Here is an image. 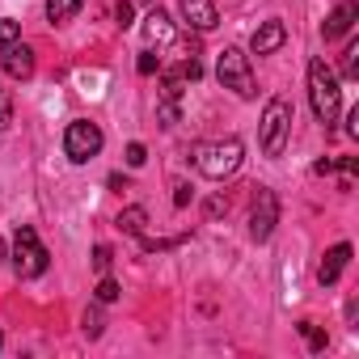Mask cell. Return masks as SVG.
I'll return each mask as SVG.
<instances>
[{"mask_svg":"<svg viewBox=\"0 0 359 359\" xmlns=\"http://www.w3.org/2000/svg\"><path fill=\"white\" fill-rule=\"evenodd\" d=\"M191 161H195V169L203 173V177H212V182H224V177H233L237 169H241V161H245V144L241 140H203V144H195L191 148Z\"/></svg>","mask_w":359,"mask_h":359,"instance_id":"6da1fadb","label":"cell"},{"mask_svg":"<svg viewBox=\"0 0 359 359\" xmlns=\"http://www.w3.org/2000/svg\"><path fill=\"white\" fill-rule=\"evenodd\" d=\"M309 102H313V114H317V123H334L338 118V106H342V85H338V76H334V68L317 55L313 64H309Z\"/></svg>","mask_w":359,"mask_h":359,"instance_id":"7a4b0ae2","label":"cell"},{"mask_svg":"<svg viewBox=\"0 0 359 359\" xmlns=\"http://www.w3.org/2000/svg\"><path fill=\"white\" fill-rule=\"evenodd\" d=\"M216 81L224 85V89H233L237 97H254L258 93V85H254V68H250V55L241 51V47H224L220 51V60H216Z\"/></svg>","mask_w":359,"mask_h":359,"instance_id":"3957f363","label":"cell"},{"mask_svg":"<svg viewBox=\"0 0 359 359\" xmlns=\"http://www.w3.org/2000/svg\"><path fill=\"white\" fill-rule=\"evenodd\" d=\"M47 262H51L47 245L39 241V233H34L30 224H22L18 237H13V266H18V275H22V279H39V275L47 271Z\"/></svg>","mask_w":359,"mask_h":359,"instance_id":"277c9868","label":"cell"},{"mask_svg":"<svg viewBox=\"0 0 359 359\" xmlns=\"http://www.w3.org/2000/svg\"><path fill=\"white\" fill-rule=\"evenodd\" d=\"M287 131H292V106L283 97H271L266 110H262V152L279 156L283 144H287Z\"/></svg>","mask_w":359,"mask_h":359,"instance_id":"5b68a950","label":"cell"},{"mask_svg":"<svg viewBox=\"0 0 359 359\" xmlns=\"http://www.w3.org/2000/svg\"><path fill=\"white\" fill-rule=\"evenodd\" d=\"M64 152H68V161H76V165L93 161V156L102 152V127L89 123V118L68 123V131H64Z\"/></svg>","mask_w":359,"mask_h":359,"instance_id":"8992f818","label":"cell"},{"mask_svg":"<svg viewBox=\"0 0 359 359\" xmlns=\"http://www.w3.org/2000/svg\"><path fill=\"white\" fill-rule=\"evenodd\" d=\"M275 224H279V199H275L271 187H258V195H254V216H250V237L262 245V241H271Z\"/></svg>","mask_w":359,"mask_h":359,"instance_id":"52a82bcc","label":"cell"},{"mask_svg":"<svg viewBox=\"0 0 359 359\" xmlns=\"http://www.w3.org/2000/svg\"><path fill=\"white\" fill-rule=\"evenodd\" d=\"M177 5H182L187 26H191V30H199V34H212V30L220 26V18H216V5H212V0H177Z\"/></svg>","mask_w":359,"mask_h":359,"instance_id":"ba28073f","label":"cell"},{"mask_svg":"<svg viewBox=\"0 0 359 359\" xmlns=\"http://www.w3.org/2000/svg\"><path fill=\"white\" fill-rule=\"evenodd\" d=\"M359 22V5H355V0H342V5L321 22V39L325 43H334V39H342V34H351V26Z\"/></svg>","mask_w":359,"mask_h":359,"instance_id":"9c48e42d","label":"cell"},{"mask_svg":"<svg viewBox=\"0 0 359 359\" xmlns=\"http://www.w3.org/2000/svg\"><path fill=\"white\" fill-rule=\"evenodd\" d=\"M283 43H287V30H283V22H279V18H271V22H262V26L254 30L250 51H254V55H271V51H279Z\"/></svg>","mask_w":359,"mask_h":359,"instance_id":"30bf717a","label":"cell"},{"mask_svg":"<svg viewBox=\"0 0 359 359\" xmlns=\"http://www.w3.org/2000/svg\"><path fill=\"white\" fill-rule=\"evenodd\" d=\"M346 262H351V245H346V241H338L334 250H325V258H321V266H317V283H321V287L338 283V279H342V271H346Z\"/></svg>","mask_w":359,"mask_h":359,"instance_id":"8fae6325","label":"cell"},{"mask_svg":"<svg viewBox=\"0 0 359 359\" xmlns=\"http://www.w3.org/2000/svg\"><path fill=\"white\" fill-rule=\"evenodd\" d=\"M0 68H5V72H9L13 81H30V76H34V51H30V47L22 43V39H18V43H13L9 51H5V60H0Z\"/></svg>","mask_w":359,"mask_h":359,"instance_id":"7c38bea8","label":"cell"},{"mask_svg":"<svg viewBox=\"0 0 359 359\" xmlns=\"http://www.w3.org/2000/svg\"><path fill=\"white\" fill-rule=\"evenodd\" d=\"M165 43H173V22L165 9H152L144 18V47H165Z\"/></svg>","mask_w":359,"mask_h":359,"instance_id":"4fadbf2b","label":"cell"},{"mask_svg":"<svg viewBox=\"0 0 359 359\" xmlns=\"http://www.w3.org/2000/svg\"><path fill=\"white\" fill-rule=\"evenodd\" d=\"M85 0H47V22L51 26H68L76 13H81Z\"/></svg>","mask_w":359,"mask_h":359,"instance_id":"5bb4252c","label":"cell"},{"mask_svg":"<svg viewBox=\"0 0 359 359\" xmlns=\"http://www.w3.org/2000/svg\"><path fill=\"white\" fill-rule=\"evenodd\" d=\"M144 224H148V212H144V208H123V216H118V229H123V233L140 237Z\"/></svg>","mask_w":359,"mask_h":359,"instance_id":"9a60e30c","label":"cell"},{"mask_svg":"<svg viewBox=\"0 0 359 359\" xmlns=\"http://www.w3.org/2000/svg\"><path fill=\"white\" fill-rule=\"evenodd\" d=\"M18 39H22V26H18L13 18H0V60H5V51H9Z\"/></svg>","mask_w":359,"mask_h":359,"instance_id":"2e32d148","label":"cell"},{"mask_svg":"<svg viewBox=\"0 0 359 359\" xmlns=\"http://www.w3.org/2000/svg\"><path fill=\"white\" fill-rule=\"evenodd\" d=\"M342 76L346 81L359 76V43H346V51H342Z\"/></svg>","mask_w":359,"mask_h":359,"instance_id":"e0dca14e","label":"cell"},{"mask_svg":"<svg viewBox=\"0 0 359 359\" xmlns=\"http://www.w3.org/2000/svg\"><path fill=\"white\" fill-rule=\"evenodd\" d=\"M296 330H300V334L309 338V351H313V355H321V351H325V334H321V330H317L313 321H300Z\"/></svg>","mask_w":359,"mask_h":359,"instance_id":"ac0fdd59","label":"cell"},{"mask_svg":"<svg viewBox=\"0 0 359 359\" xmlns=\"http://www.w3.org/2000/svg\"><path fill=\"white\" fill-rule=\"evenodd\" d=\"M93 296H97V304H114V300H118V283L102 275V283H97V292H93Z\"/></svg>","mask_w":359,"mask_h":359,"instance_id":"d6986e66","label":"cell"},{"mask_svg":"<svg viewBox=\"0 0 359 359\" xmlns=\"http://www.w3.org/2000/svg\"><path fill=\"white\" fill-rule=\"evenodd\" d=\"M110 262H114V250H110V245H97V250H93V271H97V275H106V271H110Z\"/></svg>","mask_w":359,"mask_h":359,"instance_id":"ffe728a7","label":"cell"},{"mask_svg":"<svg viewBox=\"0 0 359 359\" xmlns=\"http://www.w3.org/2000/svg\"><path fill=\"white\" fill-rule=\"evenodd\" d=\"M9 118H13V97H9L5 85H0V127H9Z\"/></svg>","mask_w":359,"mask_h":359,"instance_id":"44dd1931","label":"cell"},{"mask_svg":"<svg viewBox=\"0 0 359 359\" xmlns=\"http://www.w3.org/2000/svg\"><path fill=\"white\" fill-rule=\"evenodd\" d=\"M135 68H140V76H152V72H156V68H161V60H156V55H152V47H148V51H144V55H140V64H135Z\"/></svg>","mask_w":359,"mask_h":359,"instance_id":"7402d4cb","label":"cell"},{"mask_svg":"<svg viewBox=\"0 0 359 359\" xmlns=\"http://www.w3.org/2000/svg\"><path fill=\"white\" fill-rule=\"evenodd\" d=\"M144 161H148V148H144V144H127V165H131V169H140Z\"/></svg>","mask_w":359,"mask_h":359,"instance_id":"603a6c76","label":"cell"},{"mask_svg":"<svg viewBox=\"0 0 359 359\" xmlns=\"http://www.w3.org/2000/svg\"><path fill=\"white\" fill-rule=\"evenodd\" d=\"M102 330H106L102 325V313H85V334L89 338H102Z\"/></svg>","mask_w":359,"mask_h":359,"instance_id":"cb8c5ba5","label":"cell"},{"mask_svg":"<svg viewBox=\"0 0 359 359\" xmlns=\"http://www.w3.org/2000/svg\"><path fill=\"white\" fill-rule=\"evenodd\" d=\"M114 22H118L123 30L131 26V5H127V0H118V5H114Z\"/></svg>","mask_w":359,"mask_h":359,"instance_id":"d4e9b609","label":"cell"},{"mask_svg":"<svg viewBox=\"0 0 359 359\" xmlns=\"http://www.w3.org/2000/svg\"><path fill=\"white\" fill-rule=\"evenodd\" d=\"M173 191H177V195H173L177 208H187V203H191V187H173Z\"/></svg>","mask_w":359,"mask_h":359,"instance_id":"484cf974","label":"cell"},{"mask_svg":"<svg viewBox=\"0 0 359 359\" xmlns=\"http://www.w3.org/2000/svg\"><path fill=\"white\" fill-rule=\"evenodd\" d=\"M127 187H131V182H127L123 173H110V191H127Z\"/></svg>","mask_w":359,"mask_h":359,"instance_id":"4316f807","label":"cell"},{"mask_svg":"<svg viewBox=\"0 0 359 359\" xmlns=\"http://www.w3.org/2000/svg\"><path fill=\"white\" fill-rule=\"evenodd\" d=\"M208 212H212V216H220V212H229V203H224V199H212V203H208Z\"/></svg>","mask_w":359,"mask_h":359,"instance_id":"83f0119b","label":"cell"},{"mask_svg":"<svg viewBox=\"0 0 359 359\" xmlns=\"http://www.w3.org/2000/svg\"><path fill=\"white\" fill-rule=\"evenodd\" d=\"M0 258H5V241H0Z\"/></svg>","mask_w":359,"mask_h":359,"instance_id":"f1b7e54d","label":"cell"},{"mask_svg":"<svg viewBox=\"0 0 359 359\" xmlns=\"http://www.w3.org/2000/svg\"><path fill=\"white\" fill-rule=\"evenodd\" d=\"M0 346H5V334H0Z\"/></svg>","mask_w":359,"mask_h":359,"instance_id":"f546056e","label":"cell"}]
</instances>
